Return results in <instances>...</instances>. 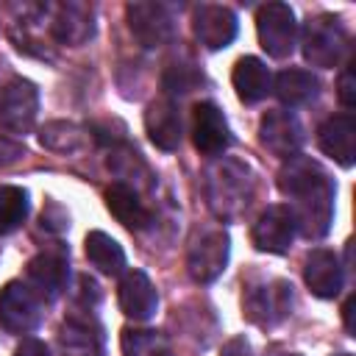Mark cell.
<instances>
[{
  "label": "cell",
  "instance_id": "obj_1",
  "mask_svg": "<svg viewBox=\"0 0 356 356\" xmlns=\"http://www.w3.org/2000/svg\"><path fill=\"white\" fill-rule=\"evenodd\" d=\"M278 186L292 200L295 228L306 239H320L334 217V184L325 170L306 156H292L278 172Z\"/></svg>",
  "mask_w": 356,
  "mask_h": 356
},
{
  "label": "cell",
  "instance_id": "obj_2",
  "mask_svg": "<svg viewBox=\"0 0 356 356\" xmlns=\"http://www.w3.org/2000/svg\"><path fill=\"white\" fill-rule=\"evenodd\" d=\"M44 317V298L22 281H11L0 292V325L8 334H28Z\"/></svg>",
  "mask_w": 356,
  "mask_h": 356
},
{
  "label": "cell",
  "instance_id": "obj_3",
  "mask_svg": "<svg viewBox=\"0 0 356 356\" xmlns=\"http://www.w3.org/2000/svg\"><path fill=\"white\" fill-rule=\"evenodd\" d=\"M256 31L259 42L267 56L273 58H286L295 50L298 39V25H295V11L286 3H267L256 14Z\"/></svg>",
  "mask_w": 356,
  "mask_h": 356
},
{
  "label": "cell",
  "instance_id": "obj_4",
  "mask_svg": "<svg viewBox=\"0 0 356 356\" xmlns=\"http://www.w3.org/2000/svg\"><path fill=\"white\" fill-rule=\"evenodd\" d=\"M348 50V33L334 17H314L303 33V56L314 67H334L339 64L342 53Z\"/></svg>",
  "mask_w": 356,
  "mask_h": 356
},
{
  "label": "cell",
  "instance_id": "obj_5",
  "mask_svg": "<svg viewBox=\"0 0 356 356\" xmlns=\"http://www.w3.org/2000/svg\"><path fill=\"white\" fill-rule=\"evenodd\" d=\"M36 111H39V89L31 81L14 78L0 89V125L6 131L25 136L36 122Z\"/></svg>",
  "mask_w": 356,
  "mask_h": 356
},
{
  "label": "cell",
  "instance_id": "obj_6",
  "mask_svg": "<svg viewBox=\"0 0 356 356\" xmlns=\"http://www.w3.org/2000/svg\"><path fill=\"white\" fill-rule=\"evenodd\" d=\"M250 239L264 253H286L295 239V220L289 206H270L261 211V217L253 222Z\"/></svg>",
  "mask_w": 356,
  "mask_h": 356
},
{
  "label": "cell",
  "instance_id": "obj_7",
  "mask_svg": "<svg viewBox=\"0 0 356 356\" xmlns=\"http://www.w3.org/2000/svg\"><path fill=\"white\" fill-rule=\"evenodd\" d=\"M225 264H228V234L225 231H209V234H203L192 245L189 259H186L189 275L195 281H200V284H209L217 275H222Z\"/></svg>",
  "mask_w": 356,
  "mask_h": 356
},
{
  "label": "cell",
  "instance_id": "obj_8",
  "mask_svg": "<svg viewBox=\"0 0 356 356\" xmlns=\"http://www.w3.org/2000/svg\"><path fill=\"white\" fill-rule=\"evenodd\" d=\"M192 142L203 156H220L231 145L225 114L214 103H197L192 108Z\"/></svg>",
  "mask_w": 356,
  "mask_h": 356
},
{
  "label": "cell",
  "instance_id": "obj_9",
  "mask_svg": "<svg viewBox=\"0 0 356 356\" xmlns=\"http://www.w3.org/2000/svg\"><path fill=\"white\" fill-rule=\"evenodd\" d=\"M192 31L206 50H222L236 36V17L225 6H197L192 17Z\"/></svg>",
  "mask_w": 356,
  "mask_h": 356
},
{
  "label": "cell",
  "instance_id": "obj_10",
  "mask_svg": "<svg viewBox=\"0 0 356 356\" xmlns=\"http://www.w3.org/2000/svg\"><path fill=\"white\" fill-rule=\"evenodd\" d=\"M131 33L145 47H159L172 36V17L159 3H131L125 8Z\"/></svg>",
  "mask_w": 356,
  "mask_h": 356
},
{
  "label": "cell",
  "instance_id": "obj_11",
  "mask_svg": "<svg viewBox=\"0 0 356 356\" xmlns=\"http://www.w3.org/2000/svg\"><path fill=\"white\" fill-rule=\"evenodd\" d=\"M320 150L339 161L342 167H353L356 161V120L350 114L328 117L317 131Z\"/></svg>",
  "mask_w": 356,
  "mask_h": 356
},
{
  "label": "cell",
  "instance_id": "obj_12",
  "mask_svg": "<svg viewBox=\"0 0 356 356\" xmlns=\"http://www.w3.org/2000/svg\"><path fill=\"white\" fill-rule=\"evenodd\" d=\"M259 139L273 156L292 159L300 147V125L289 111H270L261 117Z\"/></svg>",
  "mask_w": 356,
  "mask_h": 356
},
{
  "label": "cell",
  "instance_id": "obj_13",
  "mask_svg": "<svg viewBox=\"0 0 356 356\" xmlns=\"http://www.w3.org/2000/svg\"><path fill=\"white\" fill-rule=\"evenodd\" d=\"M159 306V292L142 270H128L120 281V309L131 320H150Z\"/></svg>",
  "mask_w": 356,
  "mask_h": 356
},
{
  "label": "cell",
  "instance_id": "obj_14",
  "mask_svg": "<svg viewBox=\"0 0 356 356\" xmlns=\"http://www.w3.org/2000/svg\"><path fill=\"white\" fill-rule=\"evenodd\" d=\"M303 278H306V286L312 289V295L337 298L339 289H342V264L331 250L317 248V250H312L306 256Z\"/></svg>",
  "mask_w": 356,
  "mask_h": 356
},
{
  "label": "cell",
  "instance_id": "obj_15",
  "mask_svg": "<svg viewBox=\"0 0 356 356\" xmlns=\"http://www.w3.org/2000/svg\"><path fill=\"white\" fill-rule=\"evenodd\" d=\"M58 345L61 356H103V337L92 317H67L58 331Z\"/></svg>",
  "mask_w": 356,
  "mask_h": 356
},
{
  "label": "cell",
  "instance_id": "obj_16",
  "mask_svg": "<svg viewBox=\"0 0 356 356\" xmlns=\"http://www.w3.org/2000/svg\"><path fill=\"white\" fill-rule=\"evenodd\" d=\"M145 128L159 150H175L181 145V117L172 100H156L145 111Z\"/></svg>",
  "mask_w": 356,
  "mask_h": 356
},
{
  "label": "cell",
  "instance_id": "obj_17",
  "mask_svg": "<svg viewBox=\"0 0 356 356\" xmlns=\"http://www.w3.org/2000/svg\"><path fill=\"white\" fill-rule=\"evenodd\" d=\"M270 70L264 67L261 58L256 56H242L236 64H234V72H231V83L236 89V97L248 106L259 103L267 97L270 92Z\"/></svg>",
  "mask_w": 356,
  "mask_h": 356
},
{
  "label": "cell",
  "instance_id": "obj_18",
  "mask_svg": "<svg viewBox=\"0 0 356 356\" xmlns=\"http://www.w3.org/2000/svg\"><path fill=\"white\" fill-rule=\"evenodd\" d=\"M289 303H292V286L278 281L273 289H267V286L250 289V295L245 300V312H248V317L253 323L264 325V323L281 320L289 312Z\"/></svg>",
  "mask_w": 356,
  "mask_h": 356
},
{
  "label": "cell",
  "instance_id": "obj_19",
  "mask_svg": "<svg viewBox=\"0 0 356 356\" xmlns=\"http://www.w3.org/2000/svg\"><path fill=\"white\" fill-rule=\"evenodd\" d=\"M28 281L44 300H53L67 284V259L56 253L33 256L28 261Z\"/></svg>",
  "mask_w": 356,
  "mask_h": 356
},
{
  "label": "cell",
  "instance_id": "obj_20",
  "mask_svg": "<svg viewBox=\"0 0 356 356\" xmlns=\"http://www.w3.org/2000/svg\"><path fill=\"white\" fill-rule=\"evenodd\" d=\"M106 206H108L111 217L117 222H122L125 228H145L150 222L147 209L142 206L139 195L128 184H111L106 189Z\"/></svg>",
  "mask_w": 356,
  "mask_h": 356
},
{
  "label": "cell",
  "instance_id": "obj_21",
  "mask_svg": "<svg viewBox=\"0 0 356 356\" xmlns=\"http://www.w3.org/2000/svg\"><path fill=\"white\" fill-rule=\"evenodd\" d=\"M95 33V22H92V11L86 6L78 3H67L58 8L56 19H53V36L64 44H83L89 36Z\"/></svg>",
  "mask_w": 356,
  "mask_h": 356
},
{
  "label": "cell",
  "instance_id": "obj_22",
  "mask_svg": "<svg viewBox=\"0 0 356 356\" xmlns=\"http://www.w3.org/2000/svg\"><path fill=\"white\" fill-rule=\"evenodd\" d=\"M317 92H320V81L309 70H284L275 75V97L284 106H303L314 100Z\"/></svg>",
  "mask_w": 356,
  "mask_h": 356
},
{
  "label": "cell",
  "instance_id": "obj_23",
  "mask_svg": "<svg viewBox=\"0 0 356 356\" xmlns=\"http://www.w3.org/2000/svg\"><path fill=\"white\" fill-rule=\"evenodd\" d=\"M83 248H86V259L100 273H106V275H120L122 273V267H125V250L106 231H89L86 239H83Z\"/></svg>",
  "mask_w": 356,
  "mask_h": 356
},
{
  "label": "cell",
  "instance_id": "obj_24",
  "mask_svg": "<svg viewBox=\"0 0 356 356\" xmlns=\"http://www.w3.org/2000/svg\"><path fill=\"white\" fill-rule=\"evenodd\" d=\"M120 348H122V356H170L172 353L167 334L156 328H122Z\"/></svg>",
  "mask_w": 356,
  "mask_h": 356
},
{
  "label": "cell",
  "instance_id": "obj_25",
  "mask_svg": "<svg viewBox=\"0 0 356 356\" xmlns=\"http://www.w3.org/2000/svg\"><path fill=\"white\" fill-rule=\"evenodd\" d=\"M25 214H28V192L22 186L3 184L0 186V236L19 228Z\"/></svg>",
  "mask_w": 356,
  "mask_h": 356
},
{
  "label": "cell",
  "instance_id": "obj_26",
  "mask_svg": "<svg viewBox=\"0 0 356 356\" xmlns=\"http://www.w3.org/2000/svg\"><path fill=\"white\" fill-rule=\"evenodd\" d=\"M39 142L50 150H58V153H72V150H81L83 147V131L75 125V122H47L39 134Z\"/></svg>",
  "mask_w": 356,
  "mask_h": 356
},
{
  "label": "cell",
  "instance_id": "obj_27",
  "mask_svg": "<svg viewBox=\"0 0 356 356\" xmlns=\"http://www.w3.org/2000/svg\"><path fill=\"white\" fill-rule=\"evenodd\" d=\"M197 81H203V78H200L192 67L175 64V67H170L167 75H164V89H167L170 95H184V92H192V86H195Z\"/></svg>",
  "mask_w": 356,
  "mask_h": 356
},
{
  "label": "cell",
  "instance_id": "obj_28",
  "mask_svg": "<svg viewBox=\"0 0 356 356\" xmlns=\"http://www.w3.org/2000/svg\"><path fill=\"white\" fill-rule=\"evenodd\" d=\"M339 100L345 108L356 106V81H353V64H348L339 75Z\"/></svg>",
  "mask_w": 356,
  "mask_h": 356
},
{
  "label": "cell",
  "instance_id": "obj_29",
  "mask_svg": "<svg viewBox=\"0 0 356 356\" xmlns=\"http://www.w3.org/2000/svg\"><path fill=\"white\" fill-rule=\"evenodd\" d=\"M14 356H50V350H47V345H44L42 339L28 337V339H22V342L17 345Z\"/></svg>",
  "mask_w": 356,
  "mask_h": 356
},
{
  "label": "cell",
  "instance_id": "obj_30",
  "mask_svg": "<svg viewBox=\"0 0 356 356\" xmlns=\"http://www.w3.org/2000/svg\"><path fill=\"white\" fill-rule=\"evenodd\" d=\"M222 356H248V345H245L242 339H236V342H231V345L225 348Z\"/></svg>",
  "mask_w": 356,
  "mask_h": 356
},
{
  "label": "cell",
  "instance_id": "obj_31",
  "mask_svg": "<svg viewBox=\"0 0 356 356\" xmlns=\"http://www.w3.org/2000/svg\"><path fill=\"white\" fill-rule=\"evenodd\" d=\"M350 314H353V298H348L345 306H342V317H345V328H348V331H353V320H350Z\"/></svg>",
  "mask_w": 356,
  "mask_h": 356
},
{
  "label": "cell",
  "instance_id": "obj_32",
  "mask_svg": "<svg viewBox=\"0 0 356 356\" xmlns=\"http://www.w3.org/2000/svg\"><path fill=\"white\" fill-rule=\"evenodd\" d=\"M342 356H345V353H342Z\"/></svg>",
  "mask_w": 356,
  "mask_h": 356
}]
</instances>
